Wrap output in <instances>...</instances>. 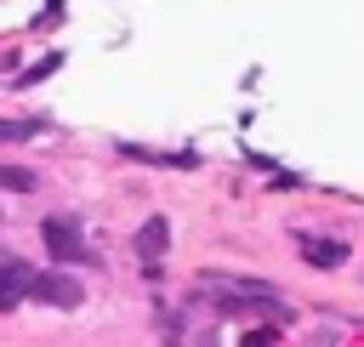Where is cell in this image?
Listing matches in <instances>:
<instances>
[{"mask_svg": "<svg viewBox=\"0 0 364 347\" xmlns=\"http://www.w3.org/2000/svg\"><path fill=\"white\" fill-rule=\"evenodd\" d=\"M199 284H205V290H222V296H216L222 313H273L279 324L290 319V307L279 301V290L262 284V279H216V273H205Z\"/></svg>", "mask_w": 364, "mask_h": 347, "instance_id": "6da1fadb", "label": "cell"}, {"mask_svg": "<svg viewBox=\"0 0 364 347\" xmlns=\"http://www.w3.org/2000/svg\"><path fill=\"white\" fill-rule=\"evenodd\" d=\"M40 245H46L57 262H85V256H91L80 222H68V216H46V222H40Z\"/></svg>", "mask_w": 364, "mask_h": 347, "instance_id": "7a4b0ae2", "label": "cell"}, {"mask_svg": "<svg viewBox=\"0 0 364 347\" xmlns=\"http://www.w3.org/2000/svg\"><path fill=\"white\" fill-rule=\"evenodd\" d=\"M34 267L23 262V256H11V250H0V307H17L23 296H34Z\"/></svg>", "mask_w": 364, "mask_h": 347, "instance_id": "3957f363", "label": "cell"}, {"mask_svg": "<svg viewBox=\"0 0 364 347\" xmlns=\"http://www.w3.org/2000/svg\"><path fill=\"white\" fill-rule=\"evenodd\" d=\"M34 296L40 301H51V307H80V279H68V273H40L34 279Z\"/></svg>", "mask_w": 364, "mask_h": 347, "instance_id": "277c9868", "label": "cell"}, {"mask_svg": "<svg viewBox=\"0 0 364 347\" xmlns=\"http://www.w3.org/2000/svg\"><path fill=\"white\" fill-rule=\"evenodd\" d=\"M165 245H171V222H165V216H148V222L136 228V256H142V262H159Z\"/></svg>", "mask_w": 364, "mask_h": 347, "instance_id": "5b68a950", "label": "cell"}, {"mask_svg": "<svg viewBox=\"0 0 364 347\" xmlns=\"http://www.w3.org/2000/svg\"><path fill=\"white\" fill-rule=\"evenodd\" d=\"M301 256H307L313 267H336V262L347 256V245H341V239H301Z\"/></svg>", "mask_w": 364, "mask_h": 347, "instance_id": "8992f818", "label": "cell"}, {"mask_svg": "<svg viewBox=\"0 0 364 347\" xmlns=\"http://www.w3.org/2000/svg\"><path fill=\"white\" fill-rule=\"evenodd\" d=\"M40 137V119H0V142H28Z\"/></svg>", "mask_w": 364, "mask_h": 347, "instance_id": "52a82bcc", "label": "cell"}, {"mask_svg": "<svg viewBox=\"0 0 364 347\" xmlns=\"http://www.w3.org/2000/svg\"><path fill=\"white\" fill-rule=\"evenodd\" d=\"M57 68H63V51H51V57H40L34 68H23V74H17V85H34V80H46V74H57Z\"/></svg>", "mask_w": 364, "mask_h": 347, "instance_id": "ba28073f", "label": "cell"}, {"mask_svg": "<svg viewBox=\"0 0 364 347\" xmlns=\"http://www.w3.org/2000/svg\"><path fill=\"white\" fill-rule=\"evenodd\" d=\"M0 188H11V193H28V188H34V171H23V165H0Z\"/></svg>", "mask_w": 364, "mask_h": 347, "instance_id": "9c48e42d", "label": "cell"}, {"mask_svg": "<svg viewBox=\"0 0 364 347\" xmlns=\"http://www.w3.org/2000/svg\"><path fill=\"white\" fill-rule=\"evenodd\" d=\"M239 347H279V330H267V324H262V330H250Z\"/></svg>", "mask_w": 364, "mask_h": 347, "instance_id": "30bf717a", "label": "cell"}]
</instances>
